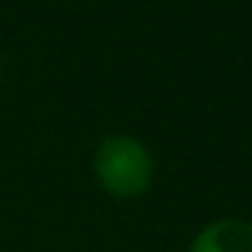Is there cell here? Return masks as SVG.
<instances>
[{"instance_id":"obj_1","label":"cell","mask_w":252,"mask_h":252,"mask_svg":"<svg viewBox=\"0 0 252 252\" xmlns=\"http://www.w3.org/2000/svg\"><path fill=\"white\" fill-rule=\"evenodd\" d=\"M95 175L98 184L116 199H137L152 187L155 160L149 149L128 134H113L101 140L95 152Z\"/></svg>"},{"instance_id":"obj_2","label":"cell","mask_w":252,"mask_h":252,"mask_svg":"<svg viewBox=\"0 0 252 252\" xmlns=\"http://www.w3.org/2000/svg\"><path fill=\"white\" fill-rule=\"evenodd\" d=\"M190 252H252V222L217 220L196 234Z\"/></svg>"}]
</instances>
